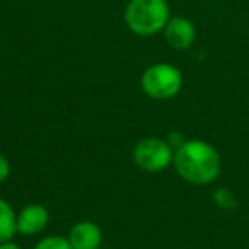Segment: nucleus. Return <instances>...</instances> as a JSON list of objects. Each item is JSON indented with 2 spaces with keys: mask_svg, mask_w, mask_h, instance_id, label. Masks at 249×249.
I'll list each match as a JSON object with an SVG mask.
<instances>
[{
  "mask_svg": "<svg viewBox=\"0 0 249 249\" xmlns=\"http://www.w3.org/2000/svg\"><path fill=\"white\" fill-rule=\"evenodd\" d=\"M173 166L186 183L207 186L220 176L222 157L218 150L205 140H184L183 145L174 150Z\"/></svg>",
  "mask_w": 249,
  "mask_h": 249,
  "instance_id": "obj_1",
  "label": "nucleus"
},
{
  "mask_svg": "<svg viewBox=\"0 0 249 249\" xmlns=\"http://www.w3.org/2000/svg\"><path fill=\"white\" fill-rule=\"evenodd\" d=\"M124 24L137 36H156L171 19L167 0H130L124 7Z\"/></svg>",
  "mask_w": 249,
  "mask_h": 249,
  "instance_id": "obj_2",
  "label": "nucleus"
},
{
  "mask_svg": "<svg viewBox=\"0 0 249 249\" xmlns=\"http://www.w3.org/2000/svg\"><path fill=\"white\" fill-rule=\"evenodd\" d=\"M183 72L173 63H154L143 70L140 87L143 94L156 101L173 99L183 89Z\"/></svg>",
  "mask_w": 249,
  "mask_h": 249,
  "instance_id": "obj_3",
  "label": "nucleus"
},
{
  "mask_svg": "<svg viewBox=\"0 0 249 249\" xmlns=\"http://www.w3.org/2000/svg\"><path fill=\"white\" fill-rule=\"evenodd\" d=\"M174 149L159 137H145L133 147V162L145 173H162L173 166Z\"/></svg>",
  "mask_w": 249,
  "mask_h": 249,
  "instance_id": "obj_4",
  "label": "nucleus"
},
{
  "mask_svg": "<svg viewBox=\"0 0 249 249\" xmlns=\"http://www.w3.org/2000/svg\"><path fill=\"white\" fill-rule=\"evenodd\" d=\"M162 33L167 45L173 50H179V52L191 48L195 39H196V28L190 19L183 18V16L171 18Z\"/></svg>",
  "mask_w": 249,
  "mask_h": 249,
  "instance_id": "obj_5",
  "label": "nucleus"
},
{
  "mask_svg": "<svg viewBox=\"0 0 249 249\" xmlns=\"http://www.w3.org/2000/svg\"><path fill=\"white\" fill-rule=\"evenodd\" d=\"M50 212L39 203H31L18 212V232L22 235H36L48 227Z\"/></svg>",
  "mask_w": 249,
  "mask_h": 249,
  "instance_id": "obj_6",
  "label": "nucleus"
},
{
  "mask_svg": "<svg viewBox=\"0 0 249 249\" xmlns=\"http://www.w3.org/2000/svg\"><path fill=\"white\" fill-rule=\"evenodd\" d=\"M67 239L73 249H99L103 242V232L94 222L80 220L72 225Z\"/></svg>",
  "mask_w": 249,
  "mask_h": 249,
  "instance_id": "obj_7",
  "label": "nucleus"
},
{
  "mask_svg": "<svg viewBox=\"0 0 249 249\" xmlns=\"http://www.w3.org/2000/svg\"><path fill=\"white\" fill-rule=\"evenodd\" d=\"M18 234V213L7 200L0 198V242L12 241Z\"/></svg>",
  "mask_w": 249,
  "mask_h": 249,
  "instance_id": "obj_8",
  "label": "nucleus"
},
{
  "mask_svg": "<svg viewBox=\"0 0 249 249\" xmlns=\"http://www.w3.org/2000/svg\"><path fill=\"white\" fill-rule=\"evenodd\" d=\"M35 249H73L69 239L63 235H46L41 241L36 242Z\"/></svg>",
  "mask_w": 249,
  "mask_h": 249,
  "instance_id": "obj_9",
  "label": "nucleus"
},
{
  "mask_svg": "<svg viewBox=\"0 0 249 249\" xmlns=\"http://www.w3.org/2000/svg\"><path fill=\"white\" fill-rule=\"evenodd\" d=\"M9 176H11V162L4 154H0V183H4Z\"/></svg>",
  "mask_w": 249,
  "mask_h": 249,
  "instance_id": "obj_10",
  "label": "nucleus"
},
{
  "mask_svg": "<svg viewBox=\"0 0 249 249\" xmlns=\"http://www.w3.org/2000/svg\"><path fill=\"white\" fill-rule=\"evenodd\" d=\"M0 249H22L19 244H16L14 241H7V242H0Z\"/></svg>",
  "mask_w": 249,
  "mask_h": 249,
  "instance_id": "obj_11",
  "label": "nucleus"
}]
</instances>
